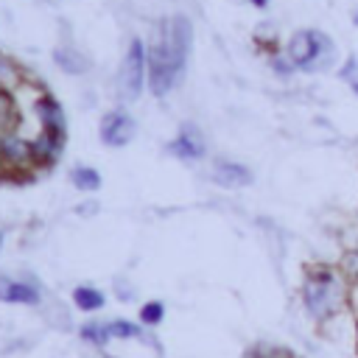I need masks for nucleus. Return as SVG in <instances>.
<instances>
[{
	"label": "nucleus",
	"instance_id": "obj_16",
	"mask_svg": "<svg viewBox=\"0 0 358 358\" xmlns=\"http://www.w3.org/2000/svg\"><path fill=\"white\" fill-rule=\"evenodd\" d=\"M165 302L162 299H145L143 305H140V310H137V322L145 327V330H151V327H159L162 322H165Z\"/></svg>",
	"mask_w": 358,
	"mask_h": 358
},
{
	"label": "nucleus",
	"instance_id": "obj_19",
	"mask_svg": "<svg viewBox=\"0 0 358 358\" xmlns=\"http://www.w3.org/2000/svg\"><path fill=\"white\" fill-rule=\"evenodd\" d=\"M347 310H350L352 322H358V280L350 285V302H347Z\"/></svg>",
	"mask_w": 358,
	"mask_h": 358
},
{
	"label": "nucleus",
	"instance_id": "obj_7",
	"mask_svg": "<svg viewBox=\"0 0 358 358\" xmlns=\"http://www.w3.org/2000/svg\"><path fill=\"white\" fill-rule=\"evenodd\" d=\"M134 134H137V120L126 106H115L101 115L98 137L106 148H123L134 140Z\"/></svg>",
	"mask_w": 358,
	"mask_h": 358
},
{
	"label": "nucleus",
	"instance_id": "obj_10",
	"mask_svg": "<svg viewBox=\"0 0 358 358\" xmlns=\"http://www.w3.org/2000/svg\"><path fill=\"white\" fill-rule=\"evenodd\" d=\"M0 302L6 305H25L39 308L42 305V285L36 277H0Z\"/></svg>",
	"mask_w": 358,
	"mask_h": 358
},
{
	"label": "nucleus",
	"instance_id": "obj_8",
	"mask_svg": "<svg viewBox=\"0 0 358 358\" xmlns=\"http://www.w3.org/2000/svg\"><path fill=\"white\" fill-rule=\"evenodd\" d=\"M31 112H34V120H36V131L67 140V115H64V106L56 95H50L48 90L36 92L34 103H31Z\"/></svg>",
	"mask_w": 358,
	"mask_h": 358
},
{
	"label": "nucleus",
	"instance_id": "obj_5",
	"mask_svg": "<svg viewBox=\"0 0 358 358\" xmlns=\"http://www.w3.org/2000/svg\"><path fill=\"white\" fill-rule=\"evenodd\" d=\"M78 338L95 350H109V344L115 341H145L148 333L140 322L131 319H90L78 327Z\"/></svg>",
	"mask_w": 358,
	"mask_h": 358
},
{
	"label": "nucleus",
	"instance_id": "obj_4",
	"mask_svg": "<svg viewBox=\"0 0 358 358\" xmlns=\"http://www.w3.org/2000/svg\"><path fill=\"white\" fill-rule=\"evenodd\" d=\"M145 87H148V48L140 36H134L120 59V67L115 76V95L123 103H134L140 101Z\"/></svg>",
	"mask_w": 358,
	"mask_h": 358
},
{
	"label": "nucleus",
	"instance_id": "obj_6",
	"mask_svg": "<svg viewBox=\"0 0 358 358\" xmlns=\"http://www.w3.org/2000/svg\"><path fill=\"white\" fill-rule=\"evenodd\" d=\"M34 154H31V137H22L20 129L0 134V179H31L36 176Z\"/></svg>",
	"mask_w": 358,
	"mask_h": 358
},
{
	"label": "nucleus",
	"instance_id": "obj_17",
	"mask_svg": "<svg viewBox=\"0 0 358 358\" xmlns=\"http://www.w3.org/2000/svg\"><path fill=\"white\" fill-rule=\"evenodd\" d=\"M20 84H22V73H20V67H17L8 56L0 53V90H17Z\"/></svg>",
	"mask_w": 358,
	"mask_h": 358
},
{
	"label": "nucleus",
	"instance_id": "obj_1",
	"mask_svg": "<svg viewBox=\"0 0 358 358\" xmlns=\"http://www.w3.org/2000/svg\"><path fill=\"white\" fill-rule=\"evenodd\" d=\"M193 45V22L185 14H173L157 22L148 48V92L154 98H168L187 76Z\"/></svg>",
	"mask_w": 358,
	"mask_h": 358
},
{
	"label": "nucleus",
	"instance_id": "obj_22",
	"mask_svg": "<svg viewBox=\"0 0 358 358\" xmlns=\"http://www.w3.org/2000/svg\"><path fill=\"white\" fill-rule=\"evenodd\" d=\"M350 90H352V92H355V95H358V78H355V81H352V84H350Z\"/></svg>",
	"mask_w": 358,
	"mask_h": 358
},
{
	"label": "nucleus",
	"instance_id": "obj_9",
	"mask_svg": "<svg viewBox=\"0 0 358 358\" xmlns=\"http://www.w3.org/2000/svg\"><path fill=\"white\" fill-rule=\"evenodd\" d=\"M165 151H168L171 157H176L179 162H199V159L207 157V140H204V131H201L196 123L185 120V123L176 129L173 140L165 143Z\"/></svg>",
	"mask_w": 358,
	"mask_h": 358
},
{
	"label": "nucleus",
	"instance_id": "obj_11",
	"mask_svg": "<svg viewBox=\"0 0 358 358\" xmlns=\"http://www.w3.org/2000/svg\"><path fill=\"white\" fill-rule=\"evenodd\" d=\"M210 176H213V182L221 185V187H249V185L255 182L249 165H243V162H238V159H227V157L213 159Z\"/></svg>",
	"mask_w": 358,
	"mask_h": 358
},
{
	"label": "nucleus",
	"instance_id": "obj_18",
	"mask_svg": "<svg viewBox=\"0 0 358 358\" xmlns=\"http://www.w3.org/2000/svg\"><path fill=\"white\" fill-rule=\"evenodd\" d=\"M268 64H271V73H274V76H280V78H288V76H294V73H296L285 53H274V56L268 59Z\"/></svg>",
	"mask_w": 358,
	"mask_h": 358
},
{
	"label": "nucleus",
	"instance_id": "obj_2",
	"mask_svg": "<svg viewBox=\"0 0 358 358\" xmlns=\"http://www.w3.org/2000/svg\"><path fill=\"white\" fill-rule=\"evenodd\" d=\"M350 280L338 266H327V263H316L308 266L299 282V302L302 310L308 313V319H313L316 324L327 327L330 322L347 316V302H350Z\"/></svg>",
	"mask_w": 358,
	"mask_h": 358
},
{
	"label": "nucleus",
	"instance_id": "obj_21",
	"mask_svg": "<svg viewBox=\"0 0 358 358\" xmlns=\"http://www.w3.org/2000/svg\"><path fill=\"white\" fill-rule=\"evenodd\" d=\"M3 246H6V229H0V252H3Z\"/></svg>",
	"mask_w": 358,
	"mask_h": 358
},
{
	"label": "nucleus",
	"instance_id": "obj_12",
	"mask_svg": "<svg viewBox=\"0 0 358 358\" xmlns=\"http://www.w3.org/2000/svg\"><path fill=\"white\" fill-rule=\"evenodd\" d=\"M53 64L64 76H87L90 73V59L78 48H73V45H59L53 50Z\"/></svg>",
	"mask_w": 358,
	"mask_h": 358
},
{
	"label": "nucleus",
	"instance_id": "obj_23",
	"mask_svg": "<svg viewBox=\"0 0 358 358\" xmlns=\"http://www.w3.org/2000/svg\"><path fill=\"white\" fill-rule=\"evenodd\" d=\"M355 352H358V322H355Z\"/></svg>",
	"mask_w": 358,
	"mask_h": 358
},
{
	"label": "nucleus",
	"instance_id": "obj_14",
	"mask_svg": "<svg viewBox=\"0 0 358 358\" xmlns=\"http://www.w3.org/2000/svg\"><path fill=\"white\" fill-rule=\"evenodd\" d=\"M22 120V109L17 103V90H0V134L17 131Z\"/></svg>",
	"mask_w": 358,
	"mask_h": 358
},
{
	"label": "nucleus",
	"instance_id": "obj_20",
	"mask_svg": "<svg viewBox=\"0 0 358 358\" xmlns=\"http://www.w3.org/2000/svg\"><path fill=\"white\" fill-rule=\"evenodd\" d=\"M249 6H255V8H266L268 6V0H246Z\"/></svg>",
	"mask_w": 358,
	"mask_h": 358
},
{
	"label": "nucleus",
	"instance_id": "obj_13",
	"mask_svg": "<svg viewBox=\"0 0 358 358\" xmlns=\"http://www.w3.org/2000/svg\"><path fill=\"white\" fill-rule=\"evenodd\" d=\"M70 299H73V308L81 313H98L106 305V294L98 285H87V282L76 285L70 291Z\"/></svg>",
	"mask_w": 358,
	"mask_h": 358
},
{
	"label": "nucleus",
	"instance_id": "obj_15",
	"mask_svg": "<svg viewBox=\"0 0 358 358\" xmlns=\"http://www.w3.org/2000/svg\"><path fill=\"white\" fill-rule=\"evenodd\" d=\"M70 185L81 193H98L101 185H103V176L92 165H73L70 168Z\"/></svg>",
	"mask_w": 358,
	"mask_h": 358
},
{
	"label": "nucleus",
	"instance_id": "obj_3",
	"mask_svg": "<svg viewBox=\"0 0 358 358\" xmlns=\"http://www.w3.org/2000/svg\"><path fill=\"white\" fill-rule=\"evenodd\" d=\"M288 62L294 64L296 73H322L330 70L338 59L336 53V42L330 34L319 31V28H299L288 36L285 50Z\"/></svg>",
	"mask_w": 358,
	"mask_h": 358
}]
</instances>
